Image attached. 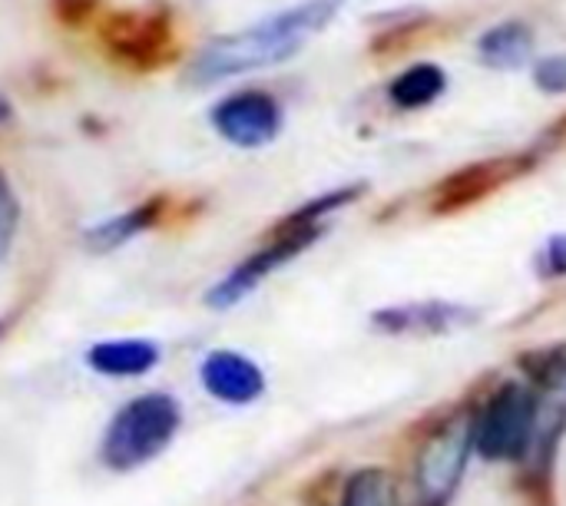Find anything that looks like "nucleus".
Instances as JSON below:
<instances>
[{
  "label": "nucleus",
  "mask_w": 566,
  "mask_h": 506,
  "mask_svg": "<svg viewBox=\"0 0 566 506\" xmlns=\"http://www.w3.org/2000/svg\"><path fill=\"white\" fill-rule=\"evenodd\" d=\"M338 10H342V0H305L298 7H289L282 13L265 17L245 30L216 36L192 60L189 83L212 86V83H222L229 76H242L252 70L285 63L312 36H318L335 20Z\"/></svg>",
  "instance_id": "f257e3e1"
},
{
  "label": "nucleus",
  "mask_w": 566,
  "mask_h": 506,
  "mask_svg": "<svg viewBox=\"0 0 566 506\" xmlns=\"http://www.w3.org/2000/svg\"><path fill=\"white\" fill-rule=\"evenodd\" d=\"M179 424L182 411L169 394H139L113 414L99 444V461L116 474H129L156 461L172 444Z\"/></svg>",
  "instance_id": "f03ea898"
},
{
  "label": "nucleus",
  "mask_w": 566,
  "mask_h": 506,
  "mask_svg": "<svg viewBox=\"0 0 566 506\" xmlns=\"http://www.w3.org/2000/svg\"><path fill=\"white\" fill-rule=\"evenodd\" d=\"M537 428V398L524 384H504L471 424L474 451L488 461H517L531 447Z\"/></svg>",
  "instance_id": "7ed1b4c3"
},
{
  "label": "nucleus",
  "mask_w": 566,
  "mask_h": 506,
  "mask_svg": "<svg viewBox=\"0 0 566 506\" xmlns=\"http://www.w3.org/2000/svg\"><path fill=\"white\" fill-rule=\"evenodd\" d=\"M103 40L116 60L136 70L159 66L172 53V13L166 7H146L116 13L103 27Z\"/></svg>",
  "instance_id": "20e7f679"
},
{
  "label": "nucleus",
  "mask_w": 566,
  "mask_h": 506,
  "mask_svg": "<svg viewBox=\"0 0 566 506\" xmlns=\"http://www.w3.org/2000/svg\"><path fill=\"white\" fill-rule=\"evenodd\" d=\"M471 451L474 434L468 421H448L444 428H438L418 454V494L431 506L451 500L464 477Z\"/></svg>",
  "instance_id": "39448f33"
},
{
  "label": "nucleus",
  "mask_w": 566,
  "mask_h": 506,
  "mask_svg": "<svg viewBox=\"0 0 566 506\" xmlns=\"http://www.w3.org/2000/svg\"><path fill=\"white\" fill-rule=\"evenodd\" d=\"M315 239H318V225H285L282 235H279L269 249L249 255L239 268H232V272L206 295V302H209L212 308H232V305L242 302L249 292H255L262 278H269L275 268H282L285 262H292L298 252H305Z\"/></svg>",
  "instance_id": "423d86ee"
},
{
  "label": "nucleus",
  "mask_w": 566,
  "mask_h": 506,
  "mask_svg": "<svg viewBox=\"0 0 566 506\" xmlns=\"http://www.w3.org/2000/svg\"><path fill=\"white\" fill-rule=\"evenodd\" d=\"M212 126L232 146L259 149V146H269L282 133V106L275 103V96L259 93V89L235 93V96H226L212 109Z\"/></svg>",
  "instance_id": "0eeeda50"
},
{
  "label": "nucleus",
  "mask_w": 566,
  "mask_h": 506,
  "mask_svg": "<svg viewBox=\"0 0 566 506\" xmlns=\"http://www.w3.org/2000/svg\"><path fill=\"white\" fill-rule=\"evenodd\" d=\"M199 381L216 401L235 404V408L252 404V401H259L265 394L262 368L252 358L239 355V351H212V355H206V361L199 368Z\"/></svg>",
  "instance_id": "6e6552de"
},
{
  "label": "nucleus",
  "mask_w": 566,
  "mask_h": 506,
  "mask_svg": "<svg viewBox=\"0 0 566 506\" xmlns=\"http://www.w3.org/2000/svg\"><path fill=\"white\" fill-rule=\"evenodd\" d=\"M86 365L106 378H139L159 365V345L149 338L99 341L86 351Z\"/></svg>",
  "instance_id": "1a4fd4ad"
},
{
  "label": "nucleus",
  "mask_w": 566,
  "mask_h": 506,
  "mask_svg": "<svg viewBox=\"0 0 566 506\" xmlns=\"http://www.w3.org/2000/svg\"><path fill=\"white\" fill-rule=\"evenodd\" d=\"M534 53V30L524 20H504L478 40V56L491 70H517Z\"/></svg>",
  "instance_id": "9d476101"
},
{
  "label": "nucleus",
  "mask_w": 566,
  "mask_h": 506,
  "mask_svg": "<svg viewBox=\"0 0 566 506\" xmlns=\"http://www.w3.org/2000/svg\"><path fill=\"white\" fill-rule=\"evenodd\" d=\"M159 212H163V202H159V199L143 202V205H133L129 212H119V215H113V219H106V222L86 229V249H90V252H113V249H119L123 242L143 235V232L159 219Z\"/></svg>",
  "instance_id": "9b49d317"
},
{
  "label": "nucleus",
  "mask_w": 566,
  "mask_h": 506,
  "mask_svg": "<svg viewBox=\"0 0 566 506\" xmlns=\"http://www.w3.org/2000/svg\"><path fill=\"white\" fill-rule=\"evenodd\" d=\"M448 86V76L438 63H415L405 73H398L388 86V96L401 109H421L434 103Z\"/></svg>",
  "instance_id": "f8f14e48"
},
{
  "label": "nucleus",
  "mask_w": 566,
  "mask_h": 506,
  "mask_svg": "<svg viewBox=\"0 0 566 506\" xmlns=\"http://www.w3.org/2000/svg\"><path fill=\"white\" fill-rule=\"evenodd\" d=\"M342 506H391V481L378 467H365L348 477Z\"/></svg>",
  "instance_id": "ddd939ff"
},
{
  "label": "nucleus",
  "mask_w": 566,
  "mask_h": 506,
  "mask_svg": "<svg viewBox=\"0 0 566 506\" xmlns=\"http://www.w3.org/2000/svg\"><path fill=\"white\" fill-rule=\"evenodd\" d=\"M17 219H20V209H17V199L7 186V179L0 176V262L7 259L10 245H13V235H17Z\"/></svg>",
  "instance_id": "4468645a"
},
{
  "label": "nucleus",
  "mask_w": 566,
  "mask_h": 506,
  "mask_svg": "<svg viewBox=\"0 0 566 506\" xmlns=\"http://www.w3.org/2000/svg\"><path fill=\"white\" fill-rule=\"evenodd\" d=\"M534 83L544 93H566V53L541 60L537 70H534Z\"/></svg>",
  "instance_id": "2eb2a0df"
},
{
  "label": "nucleus",
  "mask_w": 566,
  "mask_h": 506,
  "mask_svg": "<svg viewBox=\"0 0 566 506\" xmlns=\"http://www.w3.org/2000/svg\"><path fill=\"white\" fill-rule=\"evenodd\" d=\"M93 10H96V0H53V13L70 27L83 23Z\"/></svg>",
  "instance_id": "dca6fc26"
},
{
  "label": "nucleus",
  "mask_w": 566,
  "mask_h": 506,
  "mask_svg": "<svg viewBox=\"0 0 566 506\" xmlns=\"http://www.w3.org/2000/svg\"><path fill=\"white\" fill-rule=\"evenodd\" d=\"M10 119V106H7V99L0 96V123H7Z\"/></svg>",
  "instance_id": "f3484780"
},
{
  "label": "nucleus",
  "mask_w": 566,
  "mask_h": 506,
  "mask_svg": "<svg viewBox=\"0 0 566 506\" xmlns=\"http://www.w3.org/2000/svg\"><path fill=\"white\" fill-rule=\"evenodd\" d=\"M0 335H3V321H0Z\"/></svg>",
  "instance_id": "a211bd4d"
}]
</instances>
